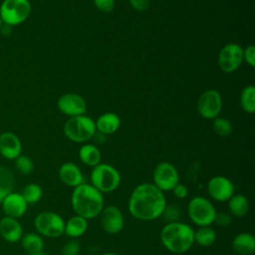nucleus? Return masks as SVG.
<instances>
[{"label": "nucleus", "mask_w": 255, "mask_h": 255, "mask_svg": "<svg viewBox=\"0 0 255 255\" xmlns=\"http://www.w3.org/2000/svg\"><path fill=\"white\" fill-rule=\"evenodd\" d=\"M243 61L250 67H255V47L253 45H249L243 49Z\"/></svg>", "instance_id": "72a5a7b5"}, {"label": "nucleus", "mask_w": 255, "mask_h": 255, "mask_svg": "<svg viewBox=\"0 0 255 255\" xmlns=\"http://www.w3.org/2000/svg\"><path fill=\"white\" fill-rule=\"evenodd\" d=\"M31 12L29 0H3L0 4V18L4 26L14 27L24 23Z\"/></svg>", "instance_id": "0eeeda50"}, {"label": "nucleus", "mask_w": 255, "mask_h": 255, "mask_svg": "<svg viewBox=\"0 0 255 255\" xmlns=\"http://www.w3.org/2000/svg\"><path fill=\"white\" fill-rule=\"evenodd\" d=\"M26 255H47V253L44 250H41V251H37V252H33V253H28Z\"/></svg>", "instance_id": "4c0bfd02"}, {"label": "nucleus", "mask_w": 255, "mask_h": 255, "mask_svg": "<svg viewBox=\"0 0 255 255\" xmlns=\"http://www.w3.org/2000/svg\"><path fill=\"white\" fill-rule=\"evenodd\" d=\"M22 153L20 137L12 131L0 133V154L7 160H14Z\"/></svg>", "instance_id": "dca6fc26"}, {"label": "nucleus", "mask_w": 255, "mask_h": 255, "mask_svg": "<svg viewBox=\"0 0 255 255\" xmlns=\"http://www.w3.org/2000/svg\"><path fill=\"white\" fill-rule=\"evenodd\" d=\"M232 222V216L230 215L229 212H217L215 216L214 223H216L219 226L225 227L228 226Z\"/></svg>", "instance_id": "f704fd0d"}, {"label": "nucleus", "mask_w": 255, "mask_h": 255, "mask_svg": "<svg viewBox=\"0 0 255 255\" xmlns=\"http://www.w3.org/2000/svg\"><path fill=\"white\" fill-rule=\"evenodd\" d=\"M81 244L76 239H70L61 248V255H79Z\"/></svg>", "instance_id": "2f4dec72"}, {"label": "nucleus", "mask_w": 255, "mask_h": 255, "mask_svg": "<svg viewBox=\"0 0 255 255\" xmlns=\"http://www.w3.org/2000/svg\"><path fill=\"white\" fill-rule=\"evenodd\" d=\"M34 227L41 236L58 238L64 235L65 220L55 211H42L36 215Z\"/></svg>", "instance_id": "6e6552de"}, {"label": "nucleus", "mask_w": 255, "mask_h": 255, "mask_svg": "<svg viewBox=\"0 0 255 255\" xmlns=\"http://www.w3.org/2000/svg\"><path fill=\"white\" fill-rule=\"evenodd\" d=\"M217 234L211 226H201L194 230V243L201 247H209L216 241Z\"/></svg>", "instance_id": "a878e982"}, {"label": "nucleus", "mask_w": 255, "mask_h": 255, "mask_svg": "<svg viewBox=\"0 0 255 255\" xmlns=\"http://www.w3.org/2000/svg\"><path fill=\"white\" fill-rule=\"evenodd\" d=\"M150 1L151 0H129V4L135 11L143 12L150 6Z\"/></svg>", "instance_id": "e433bc0d"}, {"label": "nucleus", "mask_w": 255, "mask_h": 255, "mask_svg": "<svg viewBox=\"0 0 255 255\" xmlns=\"http://www.w3.org/2000/svg\"><path fill=\"white\" fill-rule=\"evenodd\" d=\"M167 204L164 192L151 182L137 184L128 200L129 214L140 221H152L159 218Z\"/></svg>", "instance_id": "f257e3e1"}, {"label": "nucleus", "mask_w": 255, "mask_h": 255, "mask_svg": "<svg viewBox=\"0 0 255 255\" xmlns=\"http://www.w3.org/2000/svg\"><path fill=\"white\" fill-rule=\"evenodd\" d=\"M159 238L167 251L182 254L190 250L194 244V229L181 221L168 222L161 228Z\"/></svg>", "instance_id": "7ed1b4c3"}, {"label": "nucleus", "mask_w": 255, "mask_h": 255, "mask_svg": "<svg viewBox=\"0 0 255 255\" xmlns=\"http://www.w3.org/2000/svg\"><path fill=\"white\" fill-rule=\"evenodd\" d=\"M186 212L190 221L198 227L211 226L214 223L217 213L211 200L200 195L193 196L189 199Z\"/></svg>", "instance_id": "39448f33"}, {"label": "nucleus", "mask_w": 255, "mask_h": 255, "mask_svg": "<svg viewBox=\"0 0 255 255\" xmlns=\"http://www.w3.org/2000/svg\"><path fill=\"white\" fill-rule=\"evenodd\" d=\"M171 191H172L173 195L176 198H178V199H184V198H186L188 196V189H187V187L184 184L180 183V182H178L173 187V189Z\"/></svg>", "instance_id": "c9c22d12"}, {"label": "nucleus", "mask_w": 255, "mask_h": 255, "mask_svg": "<svg viewBox=\"0 0 255 255\" xmlns=\"http://www.w3.org/2000/svg\"><path fill=\"white\" fill-rule=\"evenodd\" d=\"M209 197L216 202H227L235 193L234 183L224 175L212 176L206 185Z\"/></svg>", "instance_id": "f8f14e48"}, {"label": "nucleus", "mask_w": 255, "mask_h": 255, "mask_svg": "<svg viewBox=\"0 0 255 255\" xmlns=\"http://www.w3.org/2000/svg\"><path fill=\"white\" fill-rule=\"evenodd\" d=\"M101 255H119V254H117L115 252H105V253H103Z\"/></svg>", "instance_id": "58836bf2"}, {"label": "nucleus", "mask_w": 255, "mask_h": 255, "mask_svg": "<svg viewBox=\"0 0 255 255\" xmlns=\"http://www.w3.org/2000/svg\"><path fill=\"white\" fill-rule=\"evenodd\" d=\"M231 247L237 255H252L255 252V237L249 232H240L234 236Z\"/></svg>", "instance_id": "6ab92c4d"}, {"label": "nucleus", "mask_w": 255, "mask_h": 255, "mask_svg": "<svg viewBox=\"0 0 255 255\" xmlns=\"http://www.w3.org/2000/svg\"><path fill=\"white\" fill-rule=\"evenodd\" d=\"M96 124V129L102 134H111L116 132L121 127V119L115 113H105L101 115Z\"/></svg>", "instance_id": "412c9836"}, {"label": "nucleus", "mask_w": 255, "mask_h": 255, "mask_svg": "<svg viewBox=\"0 0 255 255\" xmlns=\"http://www.w3.org/2000/svg\"><path fill=\"white\" fill-rule=\"evenodd\" d=\"M0 205L5 214L4 216L16 219L25 215L28 209V203L25 201L21 193L15 191L6 195L0 202Z\"/></svg>", "instance_id": "2eb2a0df"}, {"label": "nucleus", "mask_w": 255, "mask_h": 255, "mask_svg": "<svg viewBox=\"0 0 255 255\" xmlns=\"http://www.w3.org/2000/svg\"><path fill=\"white\" fill-rule=\"evenodd\" d=\"M88 221L89 220H87L86 218L76 214L71 216L68 220H65L64 234L71 239H76L83 236L89 228Z\"/></svg>", "instance_id": "aec40b11"}, {"label": "nucleus", "mask_w": 255, "mask_h": 255, "mask_svg": "<svg viewBox=\"0 0 255 255\" xmlns=\"http://www.w3.org/2000/svg\"><path fill=\"white\" fill-rule=\"evenodd\" d=\"M64 134L70 140L78 143L86 142L96 134V124L86 115L70 117L63 128Z\"/></svg>", "instance_id": "423d86ee"}, {"label": "nucleus", "mask_w": 255, "mask_h": 255, "mask_svg": "<svg viewBox=\"0 0 255 255\" xmlns=\"http://www.w3.org/2000/svg\"><path fill=\"white\" fill-rule=\"evenodd\" d=\"M243 62V48L236 43L223 46L218 54V66L221 71L231 73L236 71Z\"/></svg>", "instance_id": "9b49d317"}, {"label": "nucleus", "mask_w": 255, "mask_h": 255, "mask_svg": "<svg viewBox=\"0 0 255 255\" xmlns=\"http://www.w3.org/2000/svg\"><path fill=\"white\" fill-rule=\"evenodd\" d=\"M58 175L60 180L67 186L75 188L80 184L86 182L85 176L81 168L74 162L63 163L58 170Z\"/></svg>", "instance_id": "a211bd4d"}, {"label": "nucleus", "mask_w": 255, "mask_h": 255, "mask_svg": "<svg viewBox=\"0 0 255 255\" xmlns=\"http://www.w3.org/2000/svg\"><path fill=\"white\" fill-rule=\"evenodd\" d=\"M180 215H181V211L177 205L166 204L160 217H163L166 223H168V222L179 221Z\"/></svg>", "instance_id": "7c9ffc66"}, {"label": "nucleus", "mask_w": 255, "mask_h": 255, "mask_svg": "<svg viewBox=\"0 0 255 255\" xmlns=\"http://www.w3.org/2000/svg\"><path fill=\"white\" fill-rule=\"evenodd\" d=\"M57 106L61 113L70 117L85 115L87 112V104L85 99L82 96L74 93L62 95L58 99Z\"/></svg>", "instance_id": "4468645a"}, {"label": "nucleus", "mask_w": 255, "mask_h": 255, "mask_svg": "<svg viewBox=\"0 0 255 255\" xmlns=\"http://www.w3.org/2000/svg\"><path fill=\"white\" fill-rule=\"evenodd\" d=\"M99 216L101 226L108 234H118L125 227V216L117 205L105 206Z\"/></svg>", "instance_id": "ddd939ff"}, {"label": "nucleus", "mask_w": 255, "mask_h": 255, "mask_svg": "<svg viewBox=\"0 0 255 255\" xmlns=\"http://www.w3.org/2000/svg\"><path fill=\"white\" fill-rule=\"evenodd\" d=\"M20 242L26 254L44 250L43 236H41L37 232H29V233L23 234Z\"/></svg>", "instance_id": "393cba45"}, {"label": "nucleus", "mask_w": 255, "mask_h": 255, "mask_svg": "<svg viewBox=\"0 0 255 255\" xmlns=\"http://www.w3.org/2000/svg\"><path fill=\"white\" fill-rule=\"evenodd\" d=\"M198 114L207 120H214L222 109V98L218 91L207 90L203 92L197 101Z\"/></svg>", "instance_id": "9d476101"}, {"label": "nucleus", "mask_w": 255, "mask_h": 255, "mask_svg": "<svg viewBox=\"0 0 255 255\" xmlns=\"http://www.w3.org/2000/svg\"><path fill=\"white\" fill-rule=\"evenodd\" d=\"M240 106L248 114L255 112V88L252 85L246 86L240 93Z\"/></svg>", "instance_id": "bb28decb"}, {"label": "nucleus", "mask_w": 255, "mask_h": 255, "mask_svg": "<svg viewBox=\"0 0 255 255\" xmlns=\"http://www.w3.org/2000/svg\"><path fill=\"white\" fill-rule=\"evenodd\" d=\"M25 201L29 204H35L39 202L43 196V189L40 184L31 182L25 185L20 192Z\"/></svg>", "instance_id": "cd10ccee"}, {"label": "nucleus", "mask_w": 255, "mask_h": 255, "mask_svg": "<svg viewBox=\"0 0 255 255\" xmlns=\"http://www.w3.org/2000/svg\"><path fill=\"white\" fill-rule=\"evenodd\" d=\"M79 158L84 164L94 167L101 162L102 153L97 145L86 143L83 144L79 149Z\"/></svg>", "instance_id": "5701e85b"}, {"label": "nucleus", "mask_w": 255, "mask_h": 255, "mask_svg": "<svg viewBox=\"0 0 255 255\" xmlns=\"http://www.w3.org/2000/svg\"><path fill=\"white\" fill-rule=\"evenodd\" d=\"M179 182V173L176 167L167 161L157 163L152 171V183L161 191H171Z\"/></svg>", "instance_id": "1a4fd4ad"}, {"label": "nucleus", "mask_w": 255, "mask_h": 255, "mask_svg": "<svg viewBox=\"0 0 255 255\" xmlns=\"http://www.w3.org/2000/svg\"><path fill=\"white\" fill-rule=\"evenodd\" d=\"M228 203V212L231 216L242 218L249 212V200L248 198L241 193H234L229 200Z\"/></svg>", "instance_id": "4be33fe9"}, {"label": "nucleus", "mask_w": 255, "mask_h": 255, "mask_svg": "<svg viewBox=\"0 0 255 255\" xmlns=\"http://www.w3.org/2000/svg\"><path fill=\"white\" fill-rule=\"evenodd\" d=\"M71 205L76 215L87 220L98 217L105 207L104 194L91 183L84 182L73 188L71 194Z\"/></svg>", "instance_id": "f03ea898"}, {"label": "nucleus", "mask_w": 255, "mask_h": 255, "mask_svg": "<svg viewBox=\"0 0 255 255\" xmlns=\"http://www.w3.org/2000/svg\"><path fill=\"white\" fill-rule=\"evenodd\" d=\"M23 226L18 219L3 216L0 219V236L8 243H17L23 236Z\"/></svg>", "instance_id": "f3484780"}, {"label": "nucleus", "mask_w": 255, "mask_h": 255, "mask_svg": "<svg viewBox=\"0 0 255 255\" xmlns=\"http://www.w3.org/2000/svg\"><path fill=\"white\" fill-rule=\"evenodd\" d=\"M122 182L120 171L109 163L100 162L92 167L90 183L103 194L111 193L119 188Z\"/></svg>", "instance_id": "20e7f679"}, {"label": "nucleus", "mask_w": 255, "mask_h": 255, "mask_svg": "<svg viewBox=\"0 0 255 255\" xmlns=\"http://www.w3.org/2000/svg\"><path fill=\"white\" fill-rule=\"evenodd\" d=\"M213 130L216 134L220 136H228L232 132V125L231 123L224 118H215L212 124Z\"/></svg>", "instance_id": "c756f323"}, {"label": "nucleus", "mask_w": 255, "mask_h": 255, "mask_svg": "<svg viewBox=\"0 0 255 255\" xmlns=\"http://www.w3.org/2000/svg\"><path fill=\"white\" fill-rule=\"evenodd\" d=\"M96 8L102 12H112L115 8V0H93Z\"/></svg>", "instance_id": "473e14b6"}, {"label": "nucleus", "mask_w": 255, "mask_h": 255, "mask_svg": "<svg viewBox=\"0 0 255 255\" xmlns=\"http://www.w3.org/2000/svg\"><path fill=\"white\" fill-rule=\"evenodd\" d=\"M15 168L23 175L31 174L34 170V161L26 154H20L14 159Z\"/></svg>", "instance_id": "c85d7f7f"}, {"label": "nucleus", "mask_w": 255, "mask_h": 255, "mask_svg": "<svg viewBox=\"0 0 255 255\" xmlns=\"http://www.w3.org/2000/svg\"><path fill=\"white\" fill-rule=\"evenodd\" d=\"M3 22H2V20H1V18H0V31L2 30V28H3Z\"/></svg>", "instance_id": "ea45409f"}, {"label": "nucleus", "mask_w": 255, "mask_h": 255, "mask_svg": "<svg viewBox=\"0 0 255 255\" xmlns=\"http://www.w3.org/2000/svg\"><path fill=\"white\" fill-rule=\"evenodd\" d=\"M16 179L13 171L4 165H0V202L9 193L14 191Z\"/></svg>", "instance_id": "b1692460"}]
</instances>
